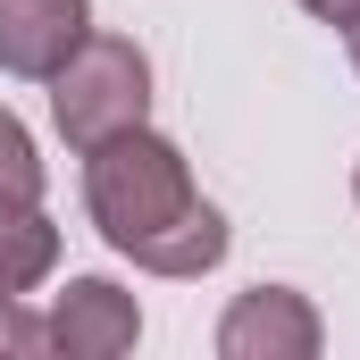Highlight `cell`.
<instances>
[{"label":"cell","instance_id":"6da1fadb","mask_svg":"<svg viewBox=\"0 0 360 360\" xmlns=\"http://www.w3.org/2000/svg\"><path fill=\"white\" fill-rule=\"evenodd\" d=\"M84 210L101 226V243L151 276H210L235 243L226 218L201 201L193 160L151 126L109 134L101 151H84Z\"/></svg>","mask_w":360,"mask_h":360},{"label":"cell","instance_id":"7a4b0ae2","mask_svg":"<svg viewBox=\"0 0 360 360\" xmlns=\"http://www.w3.org/2000/svg\"><path fill=\"white\" fill-rule=\"evenodd\" d=\"M51 126L68 134L76 160L101 151L109 134L151 126V59H143V42H126V34H84V42L68 51V68L51 76Z\"/></svg>","mask_w":360,"mask_h":360},{"label":"cell","instance_id":"3957f363","mask_svg":"<svg viewBox=\"0 0 360 360\" xmlns=\"http://www.w3.org/2000/svg\"><path fill=\"white\" fill-rule=\"evenodd\" d=\"M319 352H327V319L293 285H252L218 319V360H319Z\"/></svg>","mask_w":360,"mask_h":360},{"label":"cell","instance_id":"277c9868","mask_svg":"<svg viewBox=\"0 0 360 360\" xmlns=\"http://www.w3.org/2000/svg\"><path fill=\"white\" fill-rule=\"evenodd\" d=\"M42 319H51V352L59 360H117L143 335V302L126 285H109V276H68V293Z\"/></svg>","mask_w":360,"mask_h":360},{"label":"cell","instance_id":"5b68a950","mask_svg":"<svg viewBox=\"0 0 360 360\" xmlns=\"http://www.w3.org/2000/svg\"><path fill=\"white\" fill-rule=\"evenodd\" d=\"M84 34H92V0H0V68L25 84H51Z\"/></svg>","mask_w":360,"mask_h":360},{"label":"cell","instance_id":"8992f818","mask_svg":"<svg viewBox=\"0 0 360 360\" xmlns=\"http://www.w3.org/2000/svg\"><path fill=\"white\" fill-rule=\"evenodd\" d=\"M51 269H59V226L42 218V201L34 210H0V302L34 293Z\"/></svg>","mask_w":360,"mask_h":360},{"label":"cell","instance_id":"52a82bcc","mask_svg":"<svg viewBox=\"0 0 360 360\" xmlns=\"http://www.w3.org/2000/svg\"><path fill=\"white\" fill-rule=\"evenodd\" d=\"M42 184H51V168H42V151H34L25 117H17V109H0V210H34V201H42Z\"/></svg>","mask_w":360,"mask_h":360},{"label":"cell","instance_id":"ba28073f","mask_svg":"<svg viewBox=\"0 0 360 360\" xmlns=\"http://www.w3.org/2000/svg\"><path fill=\"white\" fill-rule=\"evenodd\" d=\"M42 352H51V319L25 310V293H8L0 302V360H42Z\"/></svg>","mask_w":360,"mask_h":360},{"label":"cell","instance_id":"9c48e42d","mask_svg":"<svg viewBox=\"0 0 360 360\" xmlns=\"http://www.w3.org/2000/svg\"><path fill=\"white\" fill-rule=\"evenodd\" d=\"M319 25H360V0H302Z\"/></svg>","mask_w":360,"mask_h":360},{"label":"cell","instance_id":"30bf717a","mask_svg":"<svg viewBox=\"0 0 360 360\" xmlns=\"http://www.w3.org/2000/svg\"><path fill=\"white\" fill-rule=\"evenodd\" d=\"M344 42H352V68H360V25H344Z\"/></svg>","mask_w":360,"mask_h":360},{"label":"cell","instance_id":"8fae6325","mask_svg":"<svg viewBox=\"0 0 360 360\" xmlns=\"http://www.w3.org/2000/svg\"><path fill=\"white\" fill-rule=\"evenodd\" d=\"M352 201H360V168H352Z\"/></svg>","mask_w":360,"mask_h":360}]
</instances>
